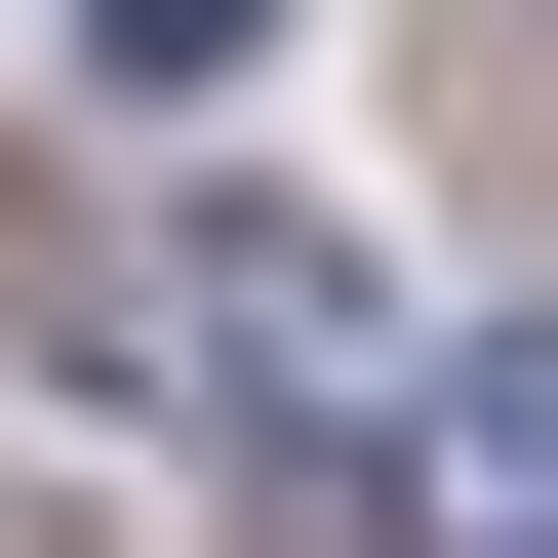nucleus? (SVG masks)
<instances>
[{"mask_svg":"<svg viewBox=\"0 0 558 558\" xmlns=\"http://www.w3.org/2000/svg\"><path fill=\"white\" fill-rule=\"evenodd\" d=\"M160 360H199V439H439V360H399V279L319 240V199H160Z\"/></svg>","mask_w":558,"mask_h":558,"instance_id":"nucleus-1","label":"nucleus"},{"mask_svg":"<svg viewBox=\"0 0 558 558\" xmlns=\"http://www.w3.org/2000/svg\"><path fill=\"white\" fill-rule=\"evenodd\" d=\"M81 40H120V81H240V40H279V0H81Z\"/></svg>","mask_w":558,"mask_h":558,"instance_id":"nucleus-3","label":"nucleus"},{"mask_svg":"<svg viewBox=\"0 0 558 558\" xmlns=\"http://www.w3.org/2000/svg\"><path fill=\"white\" fill-rule=\"evenodd\" d=\"M399 519H439V558H558V319H478V360H439V439H399Z\"/></svg>","mask_w":558,"mask_h":558,"instance_id":"nucleus-2","label":"nucleus"}]
</instances>
